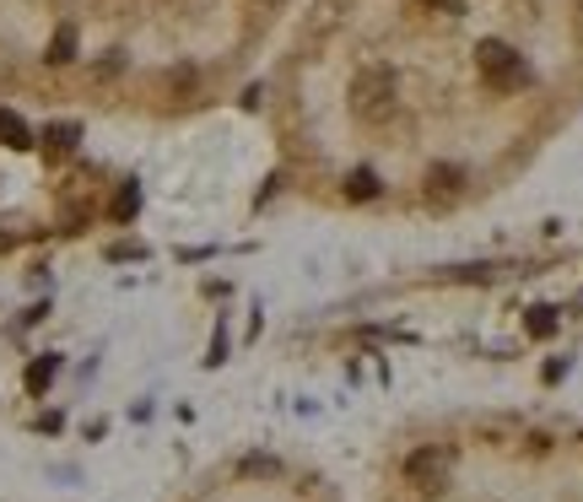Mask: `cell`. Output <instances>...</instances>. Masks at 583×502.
I'll use <instances>...</instances> for the list:
<instances>
[{
	"instance_id": "2",
	"label": "cell",
	"mask_w": 583,
	"mask_h": 502,
	"mask_svg": "<svg viewBox=\"0 0 583 502\" xmlns=\"http://www.w3.org/2000/svg\"><path fill=\"white\" fill-rule=\"evenodd\" d=\"M287 0H0V81L178 114L216 92Z\"/></svg>"
},
{
	"instance_id": "3",
	"label": "cell",
	"mask_w": 583,
	"mask_h": 502,
	"mask_svg": "<svg viewBox=\"0 0 583 502\" xmlns=\"http://www.w3.org/2000/svg\"><path fill=\"white\" fill-rule=\"evenodd\" d=\"M406 476H411L417 487L437 492V487H443V460H437L433 449H422V454H411V460H406Z\"/></svg>"
},
{
	"instance_id": "1",
	"label": "cell",
	"mask_w": 583,
	"mask_h": 502,
	"mask_svg": "<svg viewBox=\"0 0 583 502\" xmlns=\"http://www.w3.org/2000/svg\"><path fill=\"white\" fill-rule=\"evenodd\" d=\"M583 0H313L282 60L297 189L351 211H454L568 120Z\"/></svg>"
}]
</instances>
